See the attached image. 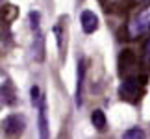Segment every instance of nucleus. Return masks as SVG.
<instances>
[{"instance_id":"3","label":"nucleus","mask_w":150,"mask_h":139,"mask_svg":"<svg viewBox=\"0 0 150 139\" xmlns=\"http://www.w3.org/2000/svg\"><path fill=\"white\" fill-rule=\"evenodd\" d=\"M26 128V121L22 115H8L4 121H2V130H4V135L9 137V139H19L22 135V132Z\"/></svg>"},{"instance_id":"13","label":"nucleus","mask_w":150,"mask_h":139,"mask_svg":"<svg viewBox=\"0 0 150 139\" xmlns=\"http://www.w3.org/2000/svg\"><path fill=\"white\" fill-rule=\"evenodd\" d=\"M39 19H41L39 11H30V24L35 32H39Z\"/></svg>"},{"instance_id":"11","label":"nucleus","mask_w":150,"mask_h":139,"mask_svg":"<svg viewBox=\"0 0 150 139\" xmlns=\"http://www.w3.org/2000/svg\"><path fill=\"white\" fill-rule=\"evenodd\" d=\"M145 132H143L139 126H134V128H130V130H126L124 134H122V139H145Z\"/></svg>"},{"instance_id":"9","label":"nucleus","mask_w":150,"mask_h":139,"mask_svg":"<svg viewBox=\"0 0 150 139\" xmlns=\"http://www.w3.org/2000/svg\"><path fill=\"white\" fill-rule=\"evenodd\" d=\"M83 76H85V65L78 63V82H76V106H82V87H83Z\"/></svg>"},{"instance_id":"5","label":"nucleus","mask_w":150,"mask_h":139,"mask_svg":"<svg viewBox=\"0 0 150 139\" xmlns=\"http://www.w3.org/2000/svg\"><path fill=\"white\" fill-rule=\"evenodd\" d=\"M137 65V56L134 54L132 50H122L120 52V56H119V72L120 74H124V72H128L132 67H135Z\"/></svg>"},{"instance_id":"12","label":"nucleus","mask_w":150,"mask_h":139,"mask_svg":"<svg viewBox=\"0 0 150 139\" xmlns=\"http://www.w3.org/2000/svg\"><path fill=\"white\" fill-rule=\"evenodd\" d=\"M30 95H32V106L39 108V104H41L43 96H41V91H39V87H37V85H33V87L30 89Z\"/></svg>"},{"instance_id":"8","label":"nucleus","mask_w":150,"mask_h":139,"mask_svg":"<svg viewBox=\"0 0 150 139\" xmlns=\"http://www.w3.org/2000/svg\"><path fill=\"white\" fill-rule=\"evenodd\" d=\"M91 123H93V126L96 130H106L108 126V119H106V113L102 111V109H95L93 113H91Z\"/></svg>"},{"instance_id":"10","label":"nucleus","mask_w":150,"mask_h":139,"mask_svg":"<svg viewBox=\"0 0 150 139\" xmlns=\"http://www.w3.org/2000/svg\"><path fill=\"white\" fill-rule=\"evenodd\" d=\"M33 50H35V60L37 61H43L45 60V39H43V35L39 32H37L35 43H33Z\"/></svg>"},{"instance_id":"4","label":"nucleus","mask_w":150,"mask_h":139,"mask_svg":"<svg viewBox=\"0 0 150 139\" xmlns=\"http://www.w3.org/2000/svg\"><path fill=\"white\" fill-rule=\"evenodd\" d=\"M80 22H82V30L85 33H93V32L98 30V17H96L95 11H91V9H83L82 11Z\"/></svg>"},{"instance_id":"2","label":"nucleus","mask_w":150,"mask_h":139,"mask_svg":"<svg viewBox=\"0 0 150 139\" xmlns=\"http://www.w3.org/2000/svg\"><path fill=\"white\" fill-rule=\"evenodd\" d=\"M148 30H150V6L143 8L139 13L132 19L130 26H128V35H130V39H134V37L141 35V33H145Z\"/></svg>"},{"instance_id":"6","label":"nucleus","mask_w":150,"mask_h":139,"mask_svg":"<svg viewBox=\"0 0 150 139\" xmlns=\"http://www.w3.org/2000/svg\"><path fill=\"white\" fill-rule=\"evenodd\" d=\"M47 104L45 98L39 104V139H50V132H48V121H47Z\"/></svg>"},{"instance_id":"14","label":"nucleus","mask_w":150,"mask_h":139,"mask_svg":"<svg viewBox=\"0 0 150 139\" xmlns=\"http://www.w3.org/2000/svg\"><path fill=\"white\" fill-rule=\"evenodd\" d=\"M145 56L150 57V35L146 37V41H145Z\"/></svg>"},{"instance_id":"1","label":"nucleus","mask_w":150,"mask_h":139,"mask_svg":"<svg viewBox=\"0 0 150 139\" xmlns=\"http://www.w3.org/2000/svg\"><path fill=\"white\" fill-rule=\"evenodd\" d=\"M146 85V76L141 74V76H126L122 80V84L119 85V96L126 102L135 104L141 98V91Z\"/></svg>"},{"instance_id":"7","label":"nucleus","mask_w":150,"mask_h":139,"mask_svg":"<svg viewBox=\"0 0 150 139\" xmlns=\"http://www.w3.org/2000/svg\"><path fill=\"white\" fill-rule=\"evenodd\" d=\"M2 102L6 104V106H13V104L17 102L15 91H13V87H11V84L8 82V80H4V84H2Z\"/></svg>"}]
</instances>
